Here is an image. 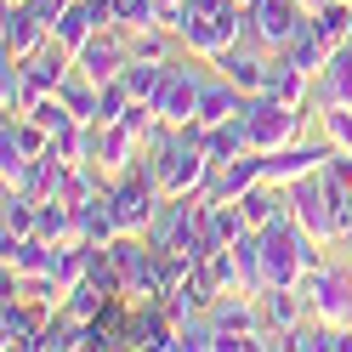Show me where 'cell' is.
Wrapping results in <instances>:
<instances>
[{
  "instance_id": "21",
  "label": "cell",
  "mask_w": 352,
  "mask_h": 352,
  "mask_svg": "<svg viewBox=\"0 0 352 352\" xmlns=\"http://www.w3.org/2000/svg\"><path fill=\"white\" fill-rule=\"evenodd\" d=\"M97 29H102L97 12L85 6V0H69V6H63V17H57V29H52V40H57V46H69V52H80Z\"/></svg>"
},
{
  "instance_id": "22",
  "label": "cell",
  "mask_w": 352,
  "mask_h": 352,
  "mask_svg": "<svg viewBox=\"0 0 352 352\" xmlns=\"http://www.w3.org/2000/svg\"><path fill=\"white\" fill-rule=\"evenodd\" d=\"M52 153L63 165H85V160H97V125H69V131H57L52 137Z\"/></svg>"
},
{
  "instance_id": "20",
  "label": "cell",
  "mask_w": 352,
  "mask_h": 352,
  "mask_svg": "<svg viewBox=\"0 0 352 352\" xmlns=\"http://www.w3.org/2000/svg\"><path fill=\"white\" fill-rule=\"evenodd\" d=\"M199 153H205L210 165H228V160H239V153H250L245 120H228V125H205V137H199Z\"/></svg>"
},
{
  "instance_id": "7",
  "label": "cell",
  "mask_w": 352,
  "mask_h": 352,
  "mask_svg": "<svg viewBox=\"0 0 352 352\" xmlns=\"http://www.w3.org/2000/svg\"><path fill=\"white\" fill-rule=\"evenodd\" d=\"M301 23H307V12L296 0H250V34L245 40H256L261 52H284Z\"/></svg>"
},
{
  "instance_id": "2",
  "label": "cell",
  "mask_w": 352,
  "mask_h": 352,
  "mask_svg": "<svg viewBox=\"0 0 352 352\" xmlns=\"http://www.w3.org/2000/svg\"><path fill=\"white\" fill-rule=\"evenodd\" d=\"M341 205H346V193H341V188H329V182H324V170H313V176H301V182H290V216L318 239V245H329V239H341V233H346Z\"/></svg>"
},
{
  "instance_id": "12",
  "label": "cell",
  "mask_w": 352,
  "mask_h": 352,
  "mask_svg": "<svg viewBox=\"0 0 352 352\" xmlns=\"http://www.w3.org/2000/svg\"><path fill=\"white\" fill-rule=\"evenodd\" d=\"M256 313H261V329H273V336H290V329L313 313L307 307L301 290H290V284H261L256 290Z\"/></svg>"
},
{
  "instance_id": "16",
  "label": "cell",
  "mask_w": 352,
  "mask_h": 352,
  "mask_svg": "<svg viewBox=\"0 0 352 352\" xmlns=\"http://www.w3.org/2000/svg\"><path fill=\"white\" fill-rule=\"evenodd\" d=\"M131 313H137V301H131V296H108V301H102V313L85 324V336H91V352H114V346H125Z\"/></svg>"
},
{
  "instance_id": "11",
  "label": "cell",
  "mask_w": 352,
  "mask_h": 352,
  "mask_svg": "<svg viewBox=\"0 0 352 352\" xmlns=\"http://www.w3.org/2000/svg\"><path fill=\"white\" fill-rule=\"evenodd\" d=\"M336 153V142H318V148H307V142H290V148H278V153H267V176L261 182H273V188H290V182H301V176H313V170H324V160Z\"/></svg>"
},
{
  "instance_id": "27",
  "label": "cell",
  "mask_w": 352,
  "mask_h": 352,
  "mask_svg": "<svg viewBox=\"0 0 352 352\" xmlns=\"http://www.w3.org/2000/svg\"><path fill=\"white\" fill-rule=\"evenodd\" d=\"M131 57H142V63H170V40L176 29H131Z\"/></svg>"
},
{
  "instance_id": "14",
  "label": "cell",
  "mask_w": 352,
  "mask_h": 352,
  "mask_svg": "<svg viewBox=\"0 0 352 352\" xmlns=\"http://www.w3.org/2000/svg\"><path fill=\"white\" fill-rule=\"evenodd\" d=\"M313 80H318V74H307L301 63H290L284 52H273L267 91H261V97H278V102H290V108H313Z\"/></svg>"
},
{
  "instance_id": "9",
  "label": "cell",
  "mask_w": 352,
  "mask_h": 352,
  "mask_svg": "<svg viewBox=\"0 0 352 352\" xmlns=\"http://www.w3.org/2000/svg\"><path fill=\"white\" fill-rule=\"evenodd\" d=\"M125 346H137V352H176V318H170L165 296L160 301H137L131 329H125Z\"/></svg>"
},
{
  "instance_id": "18",
  "label": "cell",
  "mask_w": 352,
  "mask_h": 352,
  "mask_svg": "<svg viewBox=\"0 0 352 352\" xmlns=\"http://www.w3.org/2000/svg\"><path fill=\"white\" fill-rule=\"evenodd\" d=\"M74 239H85V245H114V239H120V222H114L108 193H102V199L74 205Z\"/></svg>"
},
{
  "instance_id": "15",
  "label": "cell",
  "mask_w": 352,
  "mask_h": 352,
  "mask_svg": "<svg viewBox=\"0 0 352 352\" xmlns=\"http://www.w3.org/2000/svg\"><path fill=\"white\" fill-rule=\"evenodd\" d=\"M313 108H352V40L329 52L324 74H318V91H313Z\"/></svg>"
},
{
  "instance_id": "36",
  "label": "cell",
  "mask_w": 352,
  "mask_h": 352,
  "mask_svg": "<svg viewBox=\"0 0 352 352\" xmlns=\"http://www.w3.org/2000/svg\"><path fill=\"white\" fill-rule=\"evenodd\" d=\"M245 6H250V0H245Z\"/></svg>"
},
{
  "instance_id": "35",
  "label": "cell",
  "mask_w": 352,
  "mask_h": 352,
  "mask_svg": "<svg viewBox=\"0 0 352 352\" xmlns=\"http://www.w3.org/2000/svg\"><path fill=\"white\" fill-rule=\"evenodd\" d=\"M6 6H23V0H6Z\"/></svg>"
},
{
  "instance_id": "19",
  "label": "cell",
  "mask_w": 352,
  "mask_h": 352,
  "mask_svg": "<svg viewBox=\"0 0 352 352\" xmlns=\"http://www.w3.org/2000/svg\"><path fill=\"white\" fill-rule=\"evenodd\" d=\"M137 153H142V142L131 137L125 125H97V165H102L108 176L131 170V165H137Z\"/></svg>"
},
{
  "instance_id": "28",
  "label": "cell",
  "mask_w": 352,
  "mask_h": 352,
  "mask_svg": "<svg viewBox=\"0 0 352 352\" xmlns=\"http://www.w3.org/2000/svg\"><path fill=\"white\" fill-rule=\"evenodd\" d=\"M102 301H108V290H97V284L85 278L80 290H69V301H63V313H69L74 324H91V318L102 313Z\"/></svg>"
},
{
  "instance_id": "30",
  "label": "cell",
  "mask_w": 352,
  "mask_h": 352,
  "mask_svg": "<svg viewBox=\"0 0 352 352\" xmlns=\"http://www.w3.org/2000/svg\"><path fill=\"white\" fill-rule=\"evenodd\" d=\"M131 102H137V97H131V85H125V80L114 74V80H108V85H102V120H97V125H114V120L125 114V108H131Z\"/></svg>"
},
{
  "instance_id": "13",
  "label": "cell",
  "mask_w": 352,
  "mask_h": 352,
  "mask_svg": "<svg viewBox=\"0 0 352 352\" xmlns=\"http://www.w3.org/2000/svg\"><path fill=\"white\" fill-rule=\"evenodd\" d=\"M46 40H52V29L29 6H6V23H0V52L6 57H34Z\"/></svg>"
},
{
  "instance_id": "34",
  "label": "cell",
  "mask_w": 352,
  "mask_h": 352,
  "mask_svg": "<svg viewBox=\"0 0 352 352\" xmlns=\"http://www.w3.org/2000/svg\"><path fill=\"white\" fill-rule=\"evenodd\" d=\"M296 6H301L307 17H313V12H324V6H329V0H296Z\"/></svg>"
},
{
  "instance_id": "23",
  "label": "cell",
  "mask_w": 352,
  "mask_h": 352,
  "mask_svg": "<svg viewBox=\"0 0 352 352\" xmlns=\"http://www.w3.org/2000/svg\"><path fill=\"white\" fill-rule=\"evenodd\" d=\"M307 23L318 29V40H324L329 52H336V46H346V40H352V0H329L324 12H313V17H307Z\"/></svg>"
},
{
  "instance_id": "8",
  "label": "cell",
  "mask_w": 352,
  "mask_h": 352,
  "mask_svg": "<svg viewBox=\"0 0 352 352\" xmlns=\"http://www.w3.org/2000/svg\"><path fill=\"white\" fill-rule=\"evenodd\" d=\"M131 63V40H125V29H97L85 46L74 52V69L85 74V80H97V85H108L120 69Z\"/></svg>"
},
{
  "instance_id": "5",
  "label": "cell",
  "mask_w": 352,
  "mask_h": 352,
  "mask_svg": "<svg viewBox=\"0 0 352 352\" xmlns=\"http://www.w3.org/2000/svg\"><path fill=\"white\" fill-rule=\"evenodd\" d=\"M57 307L34 296H0V346L6 352H40V329L52 324Z\"/></svg>"
},
{
  "instance_id": "31",
  "label": "cell",
  "mask_w": 352,
  "mask_h": 352,
  "mask_svg": "<svg viewBox=\"0 0 352 352\" xmlns=\"http://www.w3.org/2000/svg\"><path fill=\"white\" fill-rule=\"evenodd\" d=\"M29 114H34L40 125H46L52 137H57V131H69V125H74V114H69V108H63V97H57V91H52V97H40V102L29 108Z\"/></svg>"
},
{
  "instance_id": "1",
  "label": "cell",
  "mask_w": 352,
  "mask_h": 352,
  "mask_svg": "<svg viewBox=\"0 0 352 352\" xmlns=\"http://www.w3.org/2000/svg\"><path fill=\"white\" fill-rule=\"evenodd\" d=\"M245 34H250V6L245 0H222L210 17H182V23H176V40H182L193 57H205V63H216Z\"/></svg>"
},
{
  "instance_id": "32",
  "label": "cell",
  "mask_w": 352,
  "mask_h": 352,
  "mask_svg": "<svg viewBox=\"0 0 352 352\" xmlns=\"http://www.w3.org/2000/svg\"><path fill=\"white\" fill-rule=\"evenodd\" d=\"M324 182L341 188V193H352V153H346V148H336V153L324 160Z\"/></svg>"
},
{
  "instance_id": "6",
  "label": "cell",
  "mask_w": 352,
  "mask_h": 352,
  "mask_svg": "<svg viewBox=\"0 0 352 352\" xmlns=\"http://www.w3.org/2000/svg\"><path fill=\"white\" fill-rule=\"evenodd\" d=\"M199 85H205V74L193 69V63H170L160 97H153L160 120L165 125H193V120H199Z\"/></svg>"
},
{
  "instance_id": "4",
  "label": "cell",
  "mask_w": 352,
  "mask_h": 352,
  "mask_svg": "<svg viewBox=\"0 0 352 352\" xmlns=\"http://www.w3.org/2000/svg\"><path fill=\"white\" fill-rule=\"evenodd\" d=\"M296 290L307 296V307H313L318 324H352V273L346 267H313Z\"/></svg>"
},
{
  "instance_id": "26",
  "label": "cell",
  "mask_w": 352,
  "mask_h": 352,
  "mask_svg": "<svg viewBox=\"0 0 352 352\" xmlns=\"http://www.w3.org/2000/svg\"><path fill=\"white\" fill-rule=\"evenodd\" d=\"M165 69H170V63H142V57H131L125 69H120V80L131 85V97H137V102H153V97H160V85H165Z\"/></svg>"
},
{
  "instance_id": "33",
  "label": "cell",
  "mask_w": 352,
  "mask_h": 352,
  "mask_svg": "<svg viewBox=\"0 0 352 352\" xmlns=\"http://www.w3.org/2000/svg\"><path fill=\"white\" fill-rule=\"evenodd\" d=\"M216 6H222V0H188V12H182V17H210Z\"/></svg>"
},
{
  "instance_id": "17",
  "label": "cell",
  "mask_w": 352,
  "mask_h": 352,
  "mask_svg": "<svg viewBox=\"0 0 352 352\" xmlns=\"http://www.w3.org/2000/svg\"><path fill=\"white\" fill-rule=\"evenodd\" d=\"M239 210H245V222H250V228H267V222H278V216H290V188L256 182V188L239 193Z\"/></svg>"
},
{
  "instance_id": "29",
  "label": "cell",
  "mask_w": 352,
  "mask_h": 352,
  "mask_svg": "<svg viewBox=\"0 0 352 352\" xmlns=\"http://www.w3.org/2000/svg\"><path fill=\"white\" fill-rule=\"evenodd\" d=\"M313 114H318V125H324V137L352 153V108H313Z\"/></svg>"
},
{
  "instance_id": "24",
  "label": "cell",
  "mask_w": 352,
  "mask_h": 352,
  "mask_svg": "<svg viewBox=\"0 0 352 352\" xmlns=\"http://www.w3.org/2000/svg\"><path fill=\"white\" fill-rule=\"evenodd\" d=\"M63 176H69V165H63L57 153H40V160H29L23 193H34V199H57V193H63Z\"/></svg>"
},
{
  "instance_id": "10",
  "label": "cell",
  "mask_w": 352,
  "mask_h": 352,
  "mask_svg": "<svg viewBox=\"0 0 352 352\" xmlns=\"http://www.w3.org/2000/svg\"><path fill=\"white\" fill-rule=\"evenodd\" d=\"M216 69H222L245 97H261L267 91V69H273V52H261L256 40H239V46H228L222 57H216Z\"/></svg>"
},
{
  "instance_id": "3",
  "label": "cell",
  "mask_w": 352,
  "mask_h": 352,
  "mask_svg": "<svg viewBox=\"0 0 352 352\" xmlns=\"http://www.w3.org/2000/svg\"><path fill=\"white\" fill-rule=\"evenodd\" d=\"M301 131H307V108H290V102H278V97H250L245 137H250L256 153L290 148V142H301Z\"/></svg>"
},
{
  "instance_id": "25",
  "label": "cell",
  "mask_w": 352,
  "mask_h": 352,
  "mask_svg": "<svg viewBox=\"0 0 352 352\" xmlns=\"http://www.w3.org/2000/svg\"><path fill=\"white\" fill-rule=\"evenodd\" d=\"M284 57H290V63H301L307 74H324V63H329V46L318 40V29H313V23H301V29L290 34V46H284Z\"/></svg>"
}]
</instances>
